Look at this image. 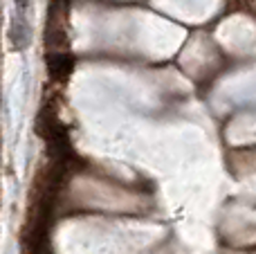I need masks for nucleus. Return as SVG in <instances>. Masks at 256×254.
<instances>
[{"mask_svg":"<svg viewBox=\"0 0 256 254\" xmlns=\"http://www.w3.org/2000/svg\"><path fill=\"white\" fill-rule=\"evenodd\" d=\"M72 70H74V58H72L70 54L54 52L48 56V72L52 79H56V81L68 79V76L72 74Z\"/></svg>","mask_w":256,"mask_h":254,"instance_id":"obj_1","label":"nucleus"},{"mask_svg":"<svg viewBox=\"0 0 256 254\" xmlns=\"http://www.w3.org/2000/svg\"><path fill=\"white\" fill-rule=\"evenodd\" d=\"M12 40H14V48H18V50H25L27 43H30V27H27V22H25V18L22 16L14 18Z\"/></svg>","mask_w":256,"mask_h":254,"instance_id":"obj_2","label":"nucleus"},{"mask_svg":"<svg viewBox=\"0 0 256 254\" xmlns=\"http://www.w3.org/2000/svg\"><path fill=\"white\" fill-rule=\"evenodd\" d=\"M16 7L20 9V12H25V7H27V0H16Z\"/></svg>","mask_w":256,"mask_h":254,"instance_id":"obj_3","label":"nucleus"}]
</instances>
